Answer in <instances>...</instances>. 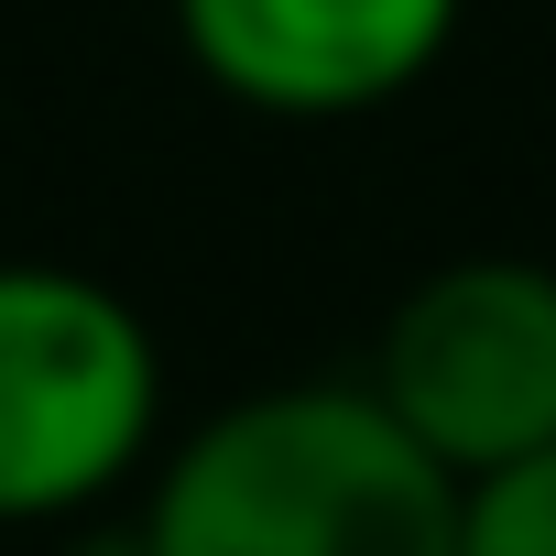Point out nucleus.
Instances as JSON below:
<instances>
[{"label": "nucleus", "mask_w": 556, "mask_h": 556, "mask_svg": "<svg viewBox=\"0 0 556 556\" xmlns=\"http://www.w3.org/2000/svg\"><path fill=\"white\" fill-rule=\"evenodd\" d=\"M164 458V339L77 262H0V534L77 523Z\"/></svg>", "instance_id": "obj_2"}, {"label": "nucleus", "mask_w": 556, "mask_h": 556, "mask_svg": "<svg viewBox=\"0 0 556 556\" xmlns=\"http://www.w3.org/2000/svg\"><path fill=\"white\" fill-rule=\"evenodd\" d=\"M469 0H175L186 66L251 121H371L447 66Z\"/></svg>", "instance_id": "obj_4"}, {"label": "nucleus", "mask_w": 556, "mask_h": 556, "mask_svg": "<svg viewBox=\"0 0 556 556\" xmlns=\"http://www.w3.org/2000/svg\"><path fill=\"white\" fill-rule=\"evenodd\" d=\"M458 556H556V447L458 491Z\"/></svg>", "instance_id": "obj_5"}, {"label": "nucleus", "mask_w": 556, "mask_h": 556, "mask_svg": "<svg viewBox=\"0 0 556 556\" xmlns=\"http://www.w3.org/2000/svg\"><path fill=\"white\" fill-rule=\"evenodd\" d=\"M458 491L361 371H295L164 437L121 556H458Z\"/></svg>", "instance_id": "obj_1"}, {"label": "nucleus", "mask_w": 556, "mask_h": 556, "mask_svg": "<svg viewBox=\"0 0 556 556\" xmlns=\"http://www.w3.org/2000/svg\"><path fill=\"white\" fill-rule=\"evenodd\" d=\"M361 382L458 480H491V469L556 447V262H534V251L426 262L382 306Z\"/></svg>", "instance_id": "obj_3"}]
</instances>
